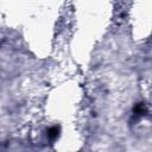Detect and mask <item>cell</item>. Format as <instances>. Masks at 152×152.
I'll return each instance as SVG.
<instances>
[{
	"label": "cell",
	"mask_w": 152,
	"mask_h": 152,
	"mask_svg": "<svg viewBox=\"0 0 152 152\" xmlns=\"http://www.w3.org/2000/svg\"><path fill=\"white\" fill-rule=\"evenodd\" d=\"M58 134H59V127H57V126H54V127H51V128L48 130V137L51 140L56 139L58 137Z\"/></svg>",
	"instance_id": "6da1fadb"
}]
</instances>
